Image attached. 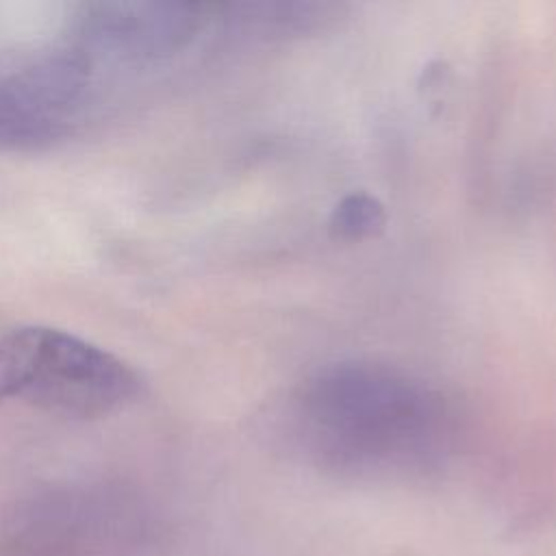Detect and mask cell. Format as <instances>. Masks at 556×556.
Returning a JSON list of instances; mask_svg holds the SVG:
<instances>
[{
  "mask_svg": "<svg viewBox=\"0 0 556 556\" xmlns=\"http://www.w3.org/2000/svg\"><path fill=\"white\" fill-rule=\"evenodd\" d=\"M304 447L348 473H406L439 463L452 415L424 380L378 363H337L313 374L295 402Z\"/></svg>",
  "mask_w": 556,
  "mask_h": 556,
  "instance_id": "1",
  "label": "cell"
},
{
  "mask_svg": "<svg viewBox=\"0 0 556 556\" xmlns=\"http://www.w3.org/2000/svg\"><path fill=\"white\" fill-rule=\"evenodd\" d=\"M143 382L119 356L50 326L0 334V404L70 419H98L139 400Z\"/></svg>",
  "mask_w": 556,
  "mask_h": 556,
  "instance_id": "2",
  "label": "cell"
},
{
  "mask_svg": "<svg viewBox=\"0 0 556 556\" xmlns=\"http://www.w3.org/2000/svg\"><path fill=\"white\" fill-rule=\"evenodd\" d=\"M143 526L137 510L106 493H48L0 521V556H135Z\"/></svg>",
  "mask_w": 556,
  "mask_h": 556,
  "instance_id": "3",
  "label": "cell"
},
{
  "mask_svg": "<svg viewBox=\"0 0 556 556\" xmlns=\"http://www.w3.org/2000/svg\"><path fill=\"white\" fill-rule=\"evenodd\" d=\"M93 70L61 48L0 80V150H41L72 132Z\"/></svg>",
  "mask_w": 556,
  "mask_h": 556,
  "instance_id": "4",
  "label": "cell"
},
{
  "mask_svg": "<svg viewBox=\"0 0 556 556\" xmlns=\"http://www.w3.org/2000/svg\"><path fill=\"white\" fill-rule=\"evenodd\" d=\"M202 28L189 2H91L76 17L70 48L98 63H150L182 50Z\"/></svg>",
  "mask_w": 556,
  "mask_h": 556,
  "instance_id": "5",
  "label": "cell"
},
{
  "mask_svg": "<svg viewBox=\"0 0 556 556\" xmlns=\"http://www.w3.org/2000/svg\"><path fill=\"white\" fill-rule=\"evenodd\" d=\"M384 222L382 206L369 195H350L334 211V226L341 235L363 237L371 235Z\"/></svg>",
  "mask_w": 556,
  "mask_h": 556,
  "instance_id": "6",
  "label": "cell"
}]
</instances>
